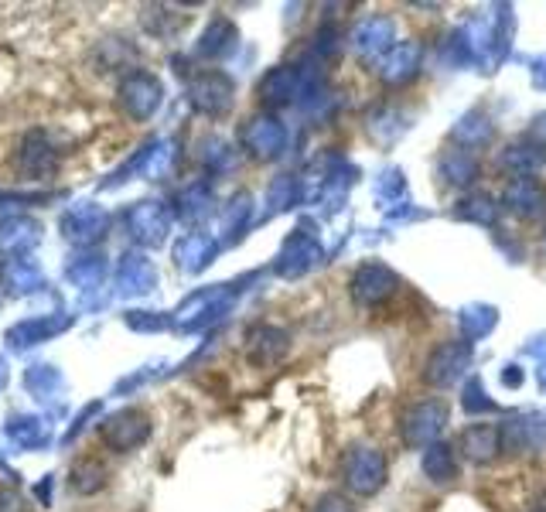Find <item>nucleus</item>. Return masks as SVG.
<instances>
[{"label":"nucleus","instance_id":"obj_1","mask_svg":"<svg viewBox=\"0 0 546 512\" xmlns=\"http://www.w3.org/2000/svg\"><path fill=\"white\" fill-rule=\"evenodd\" d=\"M390 465H386V454L376 444H352L342 458V478L355 495H376L386 485Z\"/></svg>","mask_w":546,"mask_h":512},{"label":"nucleus","instance_id":"obj_2","mask_svg":"<svg viewBox=\"0 0 546 512\" xmlns=\"http://www.w3.org/2000/svg\"><path fill=\"white\" fill-rule=\"evenodd\" d=\"M403 287V280L400 274H396L393 267H386V263H379V260H369V263H362L359 270L352 274L349 280V294H352V301L359 304V308H383L390 297H396V291Z\"/></svg>","mask_w":546,"mask_h":512},{"label":"nucleus","instance_id":"obj_3","mask_svg":"<svg viewBox=\"0 0 546 512\" xmlns=\"http://www.w3.org/2000/svg\"><path fill=\"white\" fill-rule=\"evenodd\" d=\"M448 427V407L441 400H420L400 417V437L407 448H430Z\"/></svg>","mask_w":546,"mask_h":512},{"label":"nucleus","instance_id":"obj_4","mask_svg":"<svg viewBox=\"0 0 546 512\" xmlns=\"http://www.w3.org/2000/svg\"><path fill=\"white\" fill-rule=\"evenodd\" d=\"M99 437H103V444L110 451L130 454V451H137L147 437H151V417H147L144 410H137V407H123V410H117V414L106 417L103 424H99Z\"/></svg>","mask_w":546,"mask_h":512},{"label":"nucleus","instance_id":"obj_5","mask_svg":"<svg viewBox=\"0 0 546 512\" xmlns=\"http://www.w3.org/2000/svg\"><path fill=\"white\" fill-rule=\"evenodd\" d=\"M233 96H236L233 79L219 69L198 72L192 86H188V99H192V106L198 113H205V117H226V113L233 110Z\"/></svg>","mask_w":546,"mask_h":512},{"label":"nucleus","instance_id":"obj_6","mask_svg":"<svg viewBox=\"0 0 546 512\" xmlns=\"http://www.w3.org/2000/svg\"><path fill=\"white\" fill-rule=\"evenodd\" d=\"M468 369H471V342L448 338V342H441L427 355L424 379L430 386H454L458 379H465Z\"/></svg>","mask_w":546,"mask_h":512},{"label":"nucleus","instance_id":"obj_7","mask_svg":"<svg viewBox=\"0 0 546 512\" xmlns=\"http://www.w3.org/2000/svg\"><path fill=\"white\" fill-rule=\"evenodd\" d=\"M396 45V28L390 18L383 14H372V18H362L352 31V48L366 65H379L390 55V48Z\"/></svg>","mask_w":546,"mask_h":512},{"label":"nucleus","instance_id":"obj_8","mask_svg":"<svg viewBox=\"0 0 546 512\" xmlns=\"http://www.w3.org/2000/svg\"><path fill=\"white\" fill-rule=\"evenodd\" d=\"M161 82H157L151 72H134L120 82V110L127 113L130 120H147L154 117V110L161 106Z\"/></svg>","mask_w":546,"mask_h":512},{"label":"nucleus","instance_id":"obj_9","mask_svg":"<svg viewBox=\"0 0 546 512\" xmlns=\"http://www.w3.org/2000/svg\"><path fill=\"white\" fill-rule=\"evenodd\" d=\"M321 243L314 239L308 229H297V233L287 236V243L280 246V253H277V274L280 277H304V274H311L314 267L321 263Z\"/></svg>","mask_w":546,"mask_h":512},{"label":"nucleus","instance_id":"obj_10","mask_svg":"<svg viewBox=\"0 0 546 512\" xmlns=\"http://www.w3.org/2000/svg\"><path fill=\"white\" fill-rule=\"evenodd\" d=\"M308 89H311L308 72H301L297 65H277V69L267 72V79L260 82V96L273 106L297 103Z\"/></svg>","mask_w":546,"mask_h":512},{"label":"nucleus","instance_id":"obj_11","mask_svg":"<svg viewBox=\"0 0 546 512\" xmlns=\"http://www.w3.org/2000/svg\"><path fill=\"white\" fill-rule=\"evenodd\" d=\"M546 448V417L543 414H519L502 427V451L526 454Z\"/></svg>","mask_w":546,"mask_h":512},{"label":"nucleus","instance_id":"obj_12","mask_svg":"<svg viewBox=\"0 0 546 512\" xmlns=\"http://www.w3.org/2000/svg\"><path fill=\"white\" fill-rule=\"evenodd\" d=\"M420 62H424V48L417 41H396L383 62H379V79L386 86H407L410 79H417Z\"/></svg>","mask_w":546,"mask_h":512},{"label":"nucleus","instance_id":"obj_13","mask_svg":"<svg viewBox=\"0 0 546 512\" xmlns=\"http://www.w3.org/2000/svg\"><path fill=\"white\" fill-rule=\"evenodd\" d=\"M458 451L475 465H488L502 454V427L499 424H468L458 434Z\"/></svg>","mask_w":546,"mask_h":512},{"label":"nucleus","instance_id":"obj_14","mask_svg":"<svg viewBox=\"0 0 546 512\" xmlns=\"http://www.w3.org/2000/svg\"><path fill=\"white\" fill-rule=\"evenodd\" d=\"M246 352H250L253 366H277V362L291 352V335L277 325H260L250 332V345H246Z\"/></svg>","mask_w":546,"mask_h":512},{"label":"nucleus","instance_id":"obj_15","mask_svg":"<svg viewBox=\"0 0 546 512\" xmlns=\"http://www.w3.org/2000/svg\"><path fill=\"white\" fill-rule=\"evenodd\" d=\"M243 144L250 147L256 158L270 161V158H277V154L284 151L287 130H284V123L273 120V117H256V120H250V127L243 130Z\"/></svg>","mask_w":546,"mask_h":512},{"label":"nucleus","instance_id":"obj_16","mask_svg":"<svg viewBox=\"0 0 546 512\" xmlns=\"http://www.w3.org/2000/svg\"><path fill=\"white\" fill-rule=\"evenodd\" d=\"M55 164H59V154H55V147L48 144V137L41 134H28L21 140V151H18V168L21 175L28 178H41V175H52Z\"/></svg>","mask_w":546,"mask_h":512},{"label":"nucleus","instance_id":"obj_17","mask_svg":"<svg viewBox=\"0 0 546 512\" xmlns=\"http://www.w3.org/2000/svg\"><path fill=\"white\" fill-rule=\"evenodd\" d=\"M506 209L519 219H540L546 212V188L536 178L509 181L506 188Z\"/></svg>","mask_w":546,"mask_h":512},{"label":"nucleus","instance_id":"obj_18","mask_svg":"<svg viewBox=\"0 0 546 512\" xmlns=\"http://www.w3.org/2000/svg\"><path fill=\"white\" fill-rule=\"evenodd\" d=\"M376 195L379 205L390 219H403V212H410V188H407V175L400 168H386L376 181Z\"/></svg>","mask_w":546,"mask_h":512},{"label":"nucleus","instance_id":"obj_19","mask_svg":"<svg viewBox=\"0 0 546 512\" xmlns=\"http://www.w3.org/2000/svg\"><path fill=\"white\" fill-rule=\"evenodd\" d=\"M437 175L454 188H468V185H475V178H478V158L471 151H465V147L444 151L441 161H437Z\"/></svg>","mask_w":546,"mask_h":512},{"label":"nucleus","instance_id":"obj_20","mask_svg":"<svg viewBox=\"0 0 546 512\" xmlns=\"http://www.w3.org/2000/svg\"><path fill=\"white\" fill-rule=\"evenodd\" d=\"M420 468H424V475L434 485L451 482V478L458 475V458H454V448H451V444H444V441L430 444V448H424V454H420Z\"/></svg>","mask_w":546,"mask_h":512},{"label":"nucleus","instance_id":"obj_21","mask_svg":"<svg viewBox=\"0 0 546 512\" xmlns=\"http://www.w3.org/2000/svg\"><path fill=\"white\" fill-rule=\"evenodd\" d=\"M458 325L465 342H478V338L492 335V328L499 325V311H495L492 304H465V308L458 311Z\"/></svg>","mask_w":546,"mask_h":512},{"label":"nucleus","instance_id":"obj_22","mask_svg":"<svg viewBox=\"0 0 546 512\" xmlns=\"http://www.w3.org/2000/svg\"><path fill=\"white\" fill-rule=\"evenodd\" d=\"M540 164H543V154L536 144H516L499 158V168L506 171L512 181L536 178V168H540Z\"/></svg>","mask_w":546,"mask_h":512},{"label":"nucleus","instance_id":"obj_23","mask_svg":"<svg viewBox=\"0 0 546 512\" xmlns=\"http://www.w3.org/2000/svg\"><path fill=\"white\" fill-rule=\"evenodd\" d=\"M495 134V127H492V120L485 117V113H465L458 123H454V140H458L461 147H482L488 144Z\"/></svg>","mask_w":546,"mask_h":512},{"label":"nucleus","instance_id":"obj_24","mask_svg":"<svg viewBox=\"0 0 546 512\" xmlns=\"http://www.w3.org/2000/svg\"><path fill=\"white\" fill-rule=\"evenodd\" d=\"M233 41H236V28L219 18L205 28L202 41H198V55H202V59H222V55L233 48Z\"/></svg>","mask_w":546,"mask_h":512},{"label":"nucleus","instance_id":"obj_25","mask_svg":"<svg viewBox=\"0 0 546 512\" xmlns=\"http://www.w3.org/2000/svg\"><path fill=\"white\" fill-rule=\"evenodd\" d=\"M454 216L465 219V222H475V226H488L492 229L499 222V205L492 202L488 195H468L454 205Z\"/></svg>","mask_w":546,"mask_h":512},{"label":"nucleus","instance_id":"obj_26","mask_svg":"<svg viewBox=\"0 0 546 512\" xmlns=\"http://www.w3.org/2000/svg\"><path fill=\"white\" fill-rule=\"evenodd\" d=\"M106 468L99 465L96 458H79L76 465H72V472H69V485L76 492H82V495H89V492H99L106 485Z\"/></svg>","mask_w":546,"mask_h":512},{"label":"nucleus","instance_id":"obj_27","mask_svg":"<svg viewBox=\"0 0 546 512\" xmlns=\"http://www.w3.org/2000/svg\"><path fill=\"white\" fill-rule=\"evenodd\" d=\"M212 256H215V243L205 233H192L178 246V263L185 270H202L205 263H212Z\"/></svg>","mask_w":546,"mask_h":512},{"label":"nucleus","instance_id":"obj_28","mask_svg":"<svg viewBox=\"0 0 546 512\" xmlns=\"http://www.w3.org/2000/svg\"><path fill=\"white\" fill-rule=\"evenodd\" d=\"M461 407H465V414H471V417L499 414V403L488 396L485 383H482V379H475V376H471L465 383V390H461Z\"/></svg>","mask_w":546,"mask_h":512},{"label":"nucleus","instance_id":"obj_29","mask_svg":"<svg viewBox=\"0 0 546 512\" xmlns=\"http://www.w3.org/2000/svg\"><path fill=\"white\" fill-rule=\"evenodd\" d=\"M383 127H390V137L396 140L403 134V130H407V123H403V113L396 110V106H383V110H376L369 117V134L372 137H379L383 134Z\"/></svg>","mask_w":546,"mask_h":512},{"label":"nucleus","instance_id":"obj_30","mask_svg":"<svg viewBox=\"0 0 546 512\" xmlns=\"http://www.w3.org/2000/svg\"><path fill=\"white\" fill-rule=\"evenodd\" d=\"M291 202H297V178L284 175L277 185L270 188V205H273V209H287Z\"/></svg>","mask_w":546,"mask_h":512},{"label":"nucleus","instance_id":"obj_31","mask_svg":"<svg viewBox=\"0 0 546 512\" xmlns=\"http://www.w3.org/2000/svg\"><path fill=\"white\" fill-rule=\"evenodd\" d=\"M311 512H352V502L345 499L342 492H328V495H321V499L314 502Z\"/></svg>","mask_w":546,"mask_h":512},{"label":"nucleus","instance_id":"obj_32","mask_svg":"<svg viewBox=\"0 0 546 512\" xmlns=\"http://www.w3.org/2000/svg\"><path fill=\"white\" fill-rule=\"evenodd\" d=\"M502 383L512 386V390H516V386H523V369H519V366H506V369H502Z\"/></svg>","mask_w":546,"mask_h":512},{"label":"nucleus","instance_id":"obj_33","mask_svg":"<svg viewBox=\"0 0 546 512\" xmlns=\"http://www.w3.org/2000/svg\"><path fill=\"white\" fill-rule=\"evenodd\" d=\"M533 140H543L546 144V113H540V117L533 120Z\"/></svg>","mask_w":546,"mask_h":512},{"label":"nucleus","instance_id":"obj_34","mask_svg":"<svg viewBox=\"0 0 546 512\" xmlns=\"http://www.w3.org/2000/svg\"><path fill=\"white\" fill-rule=\"evenodd\" d=\"M529 512H546V489L536 495L533 502H529Z\"/></svg>","mask_w":546,"mask_h":512},{"label":"nucleus","instance_id":"obj_35","mask_svg":"<svg viewBox=\"0 0 546 512\" xmlns=\"http://www.w3.org/2000/svg\"><path fill=\"white\" fill-rule=\"evenodd\" d=\"M533 79H536V82H540V86L546 89V62L540 65V72H533Z\"/></svg>","mask_w":546,"mask_h":512},{"label":"nucleus","instance_id":"obj_36","mask_svg":"<svg viewBox=\"0 0 546 512\" xmlns=\"http://www.w3.org/2000/svg\"><path fill=\"white\" fill-rule=\"evenodd\" d=\"M543 246H546V233H543Z\"/></svg>","mask_w":546,"mask_h":512}]
</instances>
